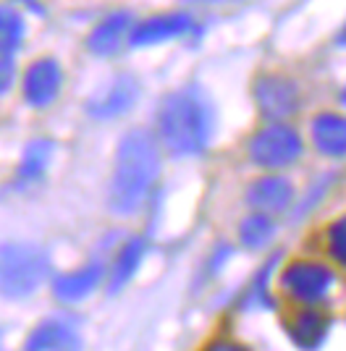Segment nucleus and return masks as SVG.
I'll return each mask as SVG.
<instances>
[{"instance_id": "6", "label": "nucleus", "mask_w": 346, "mask_h": 351, "mask_svg": "<svg viewBox=\"0 0 346 351\" xmlns=\"http://www.w3.org/2000/svg\"><path fill=\"white\" fill-rule=\"evenodd\" d=\"M257 105L268 118H288L299 108V95L286 79H262L257 84Z\"/></svg>"}, {"instance_id": "9", "label": "nucleus", "mask_w": 346, "mask_h": 351, "mask_svg": "<svg viewBox=\"0 0 346 351\" xmlns=\"http://www.w3.org/2000/svg\"><path fill=\"white\" fill-rule=\"evenodd\" d=\"M246 199L260 213H281L291 202V184L286 178H278V176L260 178L257 184L246 191Z\"/></svg>"}, {"instance_id": "12", "label": "nucleus", "mask_w": 346, "mask_h": 351, "mask_svg": "<svg viewBox=\"0 0 346 351\" xmlns=\"http://www.w3.org/2000/svg\"><path fill=\"white\" fill-rule=\"evenodd\" d=\"M129 16L126 14H115L111 19H105L102 24H97V29L89 34V50L97 53V56H113L115 50L124 45L126 40V32H129Z\"/></svg>"}, {"instance_id": "8", "label": "nucleus", "mask_w": 346, "mask_h": 351, "mask_svg": "<svg viewBox=\"0 0 346 351\" xmlns=\"http://www.w3.org/2000/svg\"><path fill=\"white\" fill-rule=\"evenodd\" d=\"M192 29V21L189 16L173 14V16H155L150 21L139 24L137 29L131 32V45L142 47V45H158L165 43V40H173V37H181Z\"/></svg>"}, {"instance_id": "13", "label": "nucleus", "mask_w": 346, "mask_h": 351, "mask_svg": "<svg viewBox=\"0 0 346 351\" xmlns=\"http://www.w3.org/2000/svg\"><path fill=\"white\" fill-rule=\"evenodd\" d=\"M100 267L97 265H89L84 270H73V273H66L56 278V293L66 302H76L86 293L95 291V286L100 283Z\"/></svg>"}, {"instance_id": "24", "label": "nucleus", "mask_w": 346, "mask_h": 351, "mask_svg": "<svg viewBox=\"0 0 346 351\" xmlns=\"http://www.w3.org/2000/svg\"><path fill=\"white\" fill-rule=\"evenodd\" d=\"M344 103H346V92H344Z\"/></svg>"}, {"instance_id": "2", "label": "nucleus", "mask_w": 346, "mask_h": 351, "mask_svg": "<svg viewBox=\"0 0 346 351\" xmlns=\"http://www.w3.org/2000/svg\"><path fill=\"white\" fill-rule=\"evenodd\" d=\"M160 132L171 152L197 155L213 136V105L200 87H187L165 97L160 108Z\"/></svg>"}, {"instance_id": "19", "label": "nucleus", "mask_w": 346, "mask_h": 351, "mask_svg": "<svg viewBox=\"0 0 346 351\" xmlns=\"http://www.w3.org/2000/svg\"><path fill=\"white\" fill-rule=\"evenodd\" d=\"M45 162H47V145H34L27 152L24 158V168H21V176L24 178H40L45 171Z\"/></svg>"}, {"instance_id": "11", "label": "nucleus", "mask_w": 346, "mask_h": 351, "mask_svg": "<svg viewBox=\"0 0 346 351\" xmlns=\"http://www.w3.org/2000/svg\"><path fill=\"white\" fill-rule=\"evenodd\" d=\"M312 139L320 152L341 158L346 155V118L333 116V113H323L317 116L312 123Z\"/></svg>"}, {"instance_id": "18", "label": "nucleus", "mask_w": 346, "mask_h": 351, "mask_svg": "<svg viewBox=\"0 0 346 351\" xmlns=\"http://www.w3.org/2000/svg\"><path fill=\"white\" fill-rule=\"evenodd\" d=\"M273 236V223L265 215H252L242 223V244L244 247H265Z\"/></svg>"}, {"instance_id": "14", "label": "nucleus", "mask_w": 346, "mask_h": 351, "mask_svg": "<svg viewBox=\"0 0 346 351\" xmlns=\"http://www.w3.org/2000/svg\"><path fill=\"white\" fill-rule=\"evenodd\" d=\"M134 97H137V84H134L131 79H118L113 87L102 95L100 100H95V103L89 105V110H92L95 116H105V118L118 116V113L129 110L131 103H134Z\"/></svg>"}, {"instance_id": "5", "label": "nucleus", "mask_w": 346, "mask_h": 351, "mask_svg": "<svg viewBox=\"0 0 346 351\" xmlns=\"http://www.w3.org/2000/svg\"><path fill=\"white\" fill-rule=\"evenodd\" d=\"M333 283H336L333 273L328 267H323V265L297 263L284 273V289L294 299L307 302V304L323 302L328 296V291L333 289Z\"/></svg>"}, {"instance_id": "23", "label": "nucleus", "mask_w": 346, "mask_h": 351, "mask_svg": "<svg viewBox=\"0 0 346 351\" xmlns=\"http://www.w3.org/2000/svg\"><path fill=\"white\" fill-rule=\"evenodd\" d=\"M192 3H226V0H192Z\"/></svg>"}, {"instance_id": "7", "label": "nucleus", "mask_w": 346, "mask_h": 351, "mask_svg": "<svg viewBox=\"0 0 346 351\" xmlns=\"http://www.w3.org/2000/svg\"><path fill=\"white\" fill-rule=\"evenodd\" d=\"M58 89H60V69L56 60H40L27 71L24 95H27L29 105L43 108V105L53 103Z\"/></svg>"}, {"instance_id": "3", "label": "nucleus", "mask_w": 346, "mask_h": 351, "mask_svg": "<svg viewBox=\"0 0 346 351\" xmlns=\"http://www.w3.org/2000/svg\"><path fill=\"white\" fill-rule=\"evenodd\" d=\"M47 260L37 247L8 244L0 247V293L3 296H29L45 278Z\"/></svg>"}, {"instance_id": "15", "label": "nucleus", "mask_w": 346, "mask_h": 351, "mask_svg": "<svg viewBox=\"0 0 346 351\" xmlns=\"http://www.w3.org/2000/svg\"><path fill=\"white\" fill-rule=\"evenodd\" d=\"M325 333H328V320L317 312H304L291 325V338L304 351H315L325 341Z\"/></svg>"}, {"instance_id": "17", "label": "nucleus", "mask_w": 346, "mask_h": 351, "mask_svg": "<svg viewBox=\"0 0 346 351\" xmlns=\"http://www.w3.org/2000/svg\"><path fill=\"white\" fill-rule=\"evenodd\" d=\"M24 37V21L14 8H0V56L14 53Z\"/></svg>"}, {"instance_id": "22", "label": "nucleus", "mask_w": 346, "mask_h": 351, "mask_svg": "<svg viewBox=\"0 0 346 351\" xmlns=\"http://www.w3.org/2000/svg\"><path fill=\"white\" fill-rule=\"evenodd\" d=\"M207 351H246L244 346H239V343H229V341H218V343H213Z\"/></svg>"}, {"instance_id": "20", "label": "nucleus", "mask_w": 346, "mask_h": 351, "mask_svg": "<svg viewBox=\"0 0 346 351\" xmlns=\"http://www.w3.org/2000/svg\"><path fill=\"white\" fill-rule=\"evenodd\" d=\"M328 244H331L333 260L346 267V218L336 220V223L331 226V234H328Z\"/></svg>"}, {"instance_id": "4", "label": "nucleus", "mask_w": 346, "mask_h": 351, "mask_svg": "<svg viewBox=\"0 0 346 351\" xmlns=\"http://www.w3.org/2000/svg\"><path fill=\"white\" fill-rule=\"evenodd\" d=\"M252 160L262 168H286L302 155V139L291 126L270 123L249 145Z\"/></svg>"}, {"instance_id": "1", "label": "nucleus", "mask_w": 346, "mask_h": 351, "mask_svg": "<svg viewBox=\"0 0 346 351\" xmlns=\"http://www.w3.org/2000/svg\"><path fill=\"white\" fill-rule=\"evenodd\" d=\"M160 173V152L150 132H131L121 139L115 155L111 207L118 215L139 213Z\"/></svg>"}, {"instance_id": "10", "label": "nucleus", "mask_w": 346, "mask_h": 351, "mask_svg": "<svg viewBox=\"0 0 346 351\" xmlns=\"http://www.w3.org/2000/svg\"><path fill=\"white\" fill-rule=\"evenodd\" d=\"M27 351H79V338L66 322H43L27 341Z\"/></svg>"}, {"instance_id": "21", "label": "nucleus", "mask_w": 346, "mask_h": 351, "mask_svg": "<svg viewBox=\"0 0 346 351\" xmlns=\"http://www.w3.org/2000/svg\"><path fill=\"white\" fill-rule=\"evenodd\" d=\"M14 84V60L8 56H0V95L8 92Z\"/></svg>"}, {"instance_id": "16", "label": "nucleus", "mask_w": 346, "mask_h": 351, "mask_svg": "<svg viewBox=\"0 0 346 351\" xmlns=\"http://www.w3.org/2000/svg\"><path fill=\"white\" fill-rule=\"evenodd\" d=\"M142 254H144V241H131L124 247V252L118 254V260L113 265V276H111V291H118L121 286H126L131 280V276L137 273V267L142 263Z\"/></svg>"}]
</instances>
